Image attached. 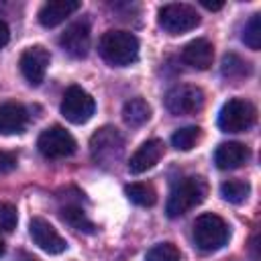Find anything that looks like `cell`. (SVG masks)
<instances>
[{
    "label": "cell",
    "mask_w": 261,
    "mask_h": 261,
    "mask_svg": "<svg viewBox=\"0 0 261 261\" xmlns=\"http://www.w3.org/2000/svg\"><path fill=\"white\" fill-rule=\"evenodd\" d=\"M98 51L102 59L114 67H124L139 57V39L128 31H106L100 39Z\"/></svg>",
    "instance_id": "6da1fadb"
},
{
    "label": "cell",
    "mask_w": 261,
    "mask_h": 261,
    "mask_svg": "<svg viewBox=\"0 0 261 261\" xmlns=\"http://www.w3.org/2000/svg\"><path fill=\"white\" fill-rule=\"evenodd\" d=\"M204 198H206V181L202 177H184L171 188L165 204V212L169 218L184 216L186 212L202 204Z\"/></svg>",
    "instance_id": "7a4b0ae2"
},
{
    "label": "cell",
    "mask_w": 261,
    "mask_h": 261,
    "mask_svg": "<svg viewBox=\"0 0 261 261\" xmlns=\"http://www.w3.org/2000/svg\"><path fill=\"white\" fill-rule=\"evenodd\" d=\"M230 237L228 224L212 212H204L194 220V243L200 251L212 253L226 245Z\"/></svg>",
    "instance_id": "3957f363"
},
{
    "label": "cell",
    "mask_w": 261,
    "mask_h": 261,
    "mask_svg": "<svg viewBox=\"0 0 261 261\" xmlns=\"http://www.w3.org/2000/svg\"><path fill=\"white\" fill-rule=\"evenodd\" d=\"M159 27L171 35H181L200 24V14L192 4L171 2L159 8Z\"/></svg>",
    "instance_id": "277c9868"
},
{
    "label": "cell",
    "mask_w": 261,
    "mask_h": 261,
    "mask_svg": "<svg viewBox=\"0 0 261 261\" xmlns=\"http://www.w3.org/2000/svg\"><path fill=\"white\" fill-rule=\"evenodd\" d=\"M257 120V110L249 100L232 98L228 100L218 114V126L224 133H243L249 130Z\"/></svg>",
    "instance_id": "5b68a950"
},
{
    "label": "cell",
    "mask_w": 261,
    "mask_h": 261,
    "mask_svg": "<svg viewBox=\"0 0 261 261\" xmlns=\"http://www.w3.org/2000/svg\"><path fill=\"white\" fill-rule=\"evenodd\" d=\"M122 149H124V139L114 126H102L90 139L92 159L102 165L118 161L122 155Z\"/></svg>",
    "instance_id": "8992f818"
},
{
    "label": "cell",
    "mask_w": 261,
    "mask_h": 261,
    "mask_svg": "<svg viewBox=\"0 0 261 261\" xmlns=\"http://www.w3.org/2000/svg\"><path fill=\"white\" fill-rule=\"evenodd\" d=\"M96 110L94 98L80 86H69L61 100V114L71 124H84L92 118Z\"/></svg>",
    "instance_id": "52a82bcc"
},
{
    "label": "cell",
    "mask_w": 261,
    "mask_h": 261,
    "mask_svg": "<svg viewBox=\"0 0 261 261\" xmlns=\"http://www.w3.org/2000/svg\"><path fill=\"white\" fill-rule=\"evenodd\" d=\"M75 139L63 128V126H49L45 128L37 139V149L47 159H63L73 155L75 151Z\"/></svg>",
    "instance_id": "ba28073f"
},
{
    "label": "cell",
    "mask_w": 261,
    "mask_h": 261,
    "mask_svg": "<svg viewBox=\"0 0 261 261\" xmlns=\"http://www.w3.org/2000/svg\"><path fill=\"white\" fill-rule=\"evenodd\" d=\"M204 106V92L198 86L192 84H179L173 86L167 94H165V108L171 114H194L198 110H202Z\"/></svg>",
    "instance_id": "9c48e42d"
},
{
    "label": "cell",
    "mask_w": 261,
    "mask_h": 261,
    "mask_svg": "<svg viewBox=\"0 0 261 261\" xmlns=\"http://www.w3.org/2000/svg\"><path fill=\"white\" fill-rule=\"evenodd\" d=\"M49 61H51V55L45 47L41 45H33L29 47L22 55H20V71L24 75V80L31 84V86H39L43 80H45V73H47V67H49Z\"/></svg>",
    "instance_id": "30bf717a"
},
{
    "label": "cell",
    "mask_w": 261,
    "mask_h": 261,
    "mask_svg": "<svg viewBox=\"0 0 261 261\" xmlns=\"http://www.w3.org/2000/svg\"><path fill=\"white\" fill-rule=\"evenodd\" d=\"M29 232H31V239L35 241V245L39 249H43L45 253H49V255H57V253H63L67 249L65 239L53 228V224H49L41 216H35L31 220Z\"/></svg>",
    "instance_id": "8fae6325"
},
{
    "label": "cell",
    "mask_w": 261,
    "mask_h": 261,
    "mask_svg": "<svg viewBox=\"0 0 261 261\" xmlns=\"http://www.w3.org/2000/svg\"><path fill=\"white\" fill-rule=\"evenodd\" d=\"M59 45L65 49V53H69L75 59L86 57L88 51H90V27L86 22H73V24H69L61 33Z\"/></svg>",
    "instance_id": "7c38bea8"
},
{
    "label": "cell",
    "mask_w": 261,
    "mask_h": 261,
    "mask_svg": "<svg viewBox=\"0 0 261 261\" xmlns=\"http://www.w3.org/2000/svg\"><path fill=\"white\" fill-rule=\"evenodd\" d=\"M161 157H163V141H159V139L145 141L133 153V157L128 161V169H130V173H145L147 169L155 167Z\"/></svg>",
    "instance_id": "4fadbf2b"
},
{
    "label": "cell",
    "mask_w": 261,
    "mask_h": 261,
    "mask_svg": "<svg viewBox=\"0 0 261 261\" xmlns=\"http://www.w3.org/2000/svg\"><path fill=\"white\" fill-rule=\"evenodd\" d=\"M249 157H251L249 147L243 143H237V141L220 143L214 151V163L218 169H237L243 163H247Z\"/></svg>",
    "instance_id": "5bb4252c"
},
{
    "label": "cell",
    "mask_w": 261,
    "mask_h": 261,
    "mask_svg": "<svg viewBox=\"0 0 261 261\" xmlns=\"http://www.w3.org/2000/svg\"><path fill=\"white\" fill-rule=\"evenodd\" d=\"M80 2L77 0H49L41 6L39 10V22L47 29L61 24L67 16H71L75 10H80Z\"/></svg>",
    "instance_id": "9a60e30c"
},
{
    "label": "cell",
    "mask_w": 261,
    "mask_h": 261,
    "mask_svg": "<svg viewBox=\"0 0 261 261\" xmlns=\"http://www.w3.org/2000/svg\"><path fill=\"white\" fill-rule=\"evenodd\" d=\"M29 122V112L18 102H2L0 104V135L22 133Z\"/></svg>",
    "instance_id": "2e32d148"
},
{
    "label": "cell",
    "mask_w": 261,
    "mask_h": 261,
    "mask_svg": "<svg viewBox=\"0 0 261 261\" xmlns=\"http://www.w3.org/2000/svg\"><path fill=\"white\" fill-rule=\"evenodd\" d=\"M181 57L194 69H208L214 61V47L206 39H194L184 47Z\"/></svg>",
    "instance_id": "e0dca14e"
},
{
    "label": "cell",
    "mask_w": 261,
    "mask_h": 261,
    "mask_svg": "<svg viewBox=\"0 0 261 261\" xmlns=\"http://www.w3.org/2000/svg\"><path fill=\"white\" fill-rule=\"evenodd\" d=\"M122 118L128 126H141L151 118V106L143 98H130L122 106Z\"/></svg>",
    "instance_id": "ac0fdd59"
},
{
    "label": "cell",
    "mask_w": 261,
    "mask_h": 261,
    "mask_svg": "<svg viewBox=\"0 0 261 261\" xmlns=\"http://www.w3.org/2000/svg\"><path fill=\"white\" fill-rule=\"evenodd\" d=\"M124 194H126V198H128L133 204H137V206L149 208V206H153V204L157 202V192H155V188H153L151 184H143V181L128 184V186L124 188Z\"/></svg>",
    "instance_id": "d6986e66"
},
{
    "label": "cell",
    "mask_w": 261,
    "mask_h": 261,
    "mask_svg": "<svg viewBox=\"0 0 261 261\" xmlns=\"http://www.w3.org/2000/svg\"><path fill=\"white\" fill-rule=\"evenodd\" d=\"M220 194L230 204H243L251 194V186L243 179H228L220 186Z\"/></svg>",
    "instance_id": "ffe728a7"
},
{
    "label": "cell",
    "mask_w": 261,
    "mask_h": 261,
    "mask_svg": "<svg viewBox=\"0 0 261 261\" xmlns=\"http://www.w3.org/2000/svg\"><path fill=\"white\" fill-rule=\"evenodd\" d=\"M200 137H202L200 126H184V128H177L171 135V145L177 151H190L200 141Z\"/></svg>",
    "instance_id": "44dd1931"
},
{
    "label": "cell",
    "mask_w": 261,
    "mask_h": 261,
    "mask_svg": "<svg viewBox=\"0 0 261 261\" xmlns=\"http://www.w3.org/2000/svg\"><path fill=\"white\" fill-rule=\"evenodd\" d=\"M61 218L71 224L75 230H84V232H94V224L92 220H88V216L84 214V210L75 208V206H65L61 210Z\"/></svg>",
    "instance_id": "7402d4cb"
},
{
    "label": "cell",
    "mask_w": 261,
    "mask_h": 261,
    "mask_svg": "<svg viewBox=\"0 0 261 261\" xmlns=\"http://www.w3.org/2000/svg\"><path fill=\"white\" fill-rule=\"evenodd\" d=\"M179 249L173 243H159L147 251L145 261H179Z\"/></svg>",
    "instance_id": "603a6c76"
},
{
    "label": "cell",
    "mask_w": 261,
    "mask_h": 261,
    "mask_svg": "<svg viewBox=\"0 0 261 261\" xmlns=\"http://www.w3.org/2000/svg\"><path fill=\"white\" fill-rule=\"evenodd\" d=\"M243 43L257 51L261 47V16L259 14H253L249 18V22L245 24V31H243Z\"/></svg>",
    "instance_id": "cb8c5ba5"
},
{
    "label": "cell",
    "mask_w": 261,
    "mask_h": 261,
    "mask_svg": "<svg viewBox=\"0 0 261 261\" xmlns=\"http://www.w3.org/2000/svg\"><path fill=\"white\" fill-rule=\"evenodd\" d=\"M222 73L228 75V77H241V75L249 73V63L243 61L241 57L232 55V53L224 55V59H222Z\"/></svg>",
    "instance_id": "d4e9b609"
},
{
    "label": "cell",
    "mask_w": 261,
    "mask_h": 261,
    "mask_svg": "<svg viewBox=\"0 0 261 261\" xmlns=\"http://www.w3.org/2000/svg\"><path fill=\"white\" fill-rule=\"evenodd\" d=\"M16 226V208L12 204L0 202V230L10 232Z\"/></svg>",
    "instance_id": "484cf974"
},
{
    "label": "cell",
    "mask_w": 261,
    "mask_h": 261,
    "mask_svg": "<svg viewBox=\"0 0 261 261\" xmlns=\"http://www.w3.org/2000/svg\"><path fill=\"white\" fill-rule=\"evenodd\" d=\"M16 167V155L10 151H0V173H8Z\"/></svg>",
    "instance_id": "4316f807"
},
{
    "label": "cell",
    "mask_w": 261,
    "mask_h": 261,
    "mask_svg": "<svg viewBox=\"0 0 261 261\" xmlns=\"http://www.w3.org/2000/svg\"><path fill=\"white\" fill-rule=\"evenodd\" d=\"M8 39H10V31H8L6 22H2V20H0V49L8 43Z\"/></svg>",
    "instance_id": "83f0119b"
},
{
    "label": "cell",
    "mask_w": 261,
    "mask_h": 261,
    "mask_svg": "<svg viewBox=\"0 0 261 261\" xmlns=\"http://www.w3.org/2000/svg\"><path fill=\"white\" fill-rule=\"evenodd\" d=\"M200 4L208 10H220L224 6V2H210V0H200Z\"/></svg>",
    "instance_id": "f1b7e54d"
},
{
    "label": "cell",
    "mask_w": 261,
    "mask_h": 261,
    "mask_svg": "<svg viewBox=\"0 0 261 261\" xmlns=\"http://www.w3.org/2000/svg\"><path fill=\"white\" fill-rule=\"evenodd\" d=\"M2 255H4V243L0 241V257H2Z\"/></svg>",
    "instance_id": "f546056e"
}]
</instances>
